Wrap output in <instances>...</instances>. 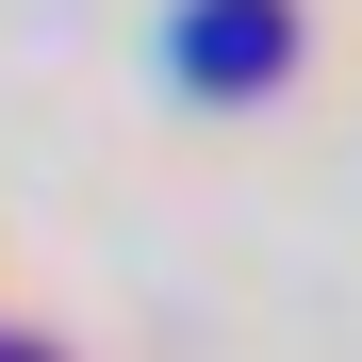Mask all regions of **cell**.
Segmentation results:
<instances>
[{
    "mask_svg": "<svg viewBox=\"0 0 362 362\" xmlns=\"http://www.w3.org/2000/svg\"><path fill=\"white\" fill-rule=\"evenodd\" d=\"M280 49H296V17H280V0H214V17L181 33V66H198V83H264Z\"/></svg>",
    "mask_w": 362,
    "mask_h": 362,
    "instance_id": "obj_1",
    "label": "cell"
}]
</instances>
